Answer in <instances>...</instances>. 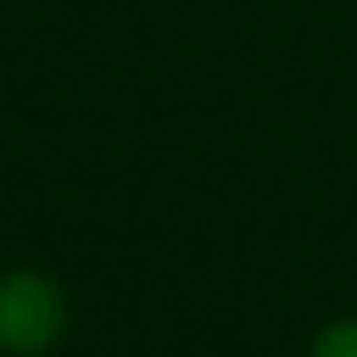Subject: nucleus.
Listing matches in <instances>:
<instances>
[{"instance_id": "1", "label": "nucleus", "mask_w": 357, "mask_h": 357, "mask_svg": "<svg viewBox=\"0 0 357 357\" xmlns=\"http://www.w3.org/2000/svg\"><path fill=\"white\" fill-rule=\"evenodd\" d=\"M73 329L67 290L39 268L0 273V351L11 357H50Z\"/></svg>"}, {"instance_id": "2", "label": "nucleus", "mask_w": 357, "mask_h": 357, "mask_svg": "<svg viewBox=\"0 0 357 357\" xmlns=\"http://www.w3.org/2000/svg\"><path fill=\"white\" fill-rule=\"evenodd\" d=\"M307 357H357V318H329L312 335Z\"/></svg>"}]
</instances>
